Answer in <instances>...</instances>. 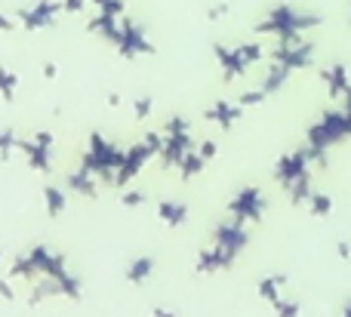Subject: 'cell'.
I'll return each instance as SVG.
<instances>
[{
  "instance_id": "cell-17",
  "label": "cell",
  "mask_w": 351,
  "mask_h": 317,
  "mask_svg": "<svg viewBox=\"0 0 351 317\" xmlns=\"http://www.w3.org/2000/svg\"><path fill=\"white\" fill-rule=\"evenodd\" d=\"M348 16H351V10H348Z\"/></svg>"
},
{
  "instance_id": "cell-13",
  "label": "cell",
  "mask_w": 351,
  "mask_h": 317,
  "mask_svg": "<svg viewBox=\"0 0 351 317\" xmlns=\"http://www.w3.org/2000/svg\"><path fill=\"white\" fill-rule=\"evenodd\" d=\"M274 312H278V314H302L305 312V308H302V302H290V299H278V302H274Z\"/></svg>"
},
{
  "instance_id": "cell-7",
  "label": "cell",
  "mask_w": 351,
  "mask_h": 317,
  "mask_svg": "<svg viewBox=\"0 0 351 317\" xmlns=\"http://www.w3.org/2000/svg\"><path fill=\"white\" fill-rule=\"evenodd\" d=\"M216 238H219V250H225L231 259H234L237 253L247 246L250 234L243 231V225H222V228L216 231Z\"/></svg>"
},
{
  "instance_id": "cell-8",
  "label": "cell",
  "mask_w": 351,
  "mask_h": 317,
  "mask_svg": "<svg viewBox=\"0 0 351 317\" xmlns=\"http://www.w3.org/2000/svg\"><path fill=\"white\" fill-rule=\"evenodd\" d=\"M290 74L293 71L287 65H280V62H271V71H268V77L262 80V90H265L268 96H271V92H278L280 86L287 84V77H290Z\"/></svg>"
},
{
  "instance_id": "cell-5",
  "label": "cell",
  "mask_w": 351,
  "mask_h": 317,
  "mask_svg": "<svg viewBox=\"0 0 351 317\" xmlns=\"http://www.w3.org/2000/svg\"><path fill=\"white\" fill-rule=\"evenodd\" d=\"M265 197H262L259 188H243L241 194L231 201V213L237 216L241 222H259L262 213H265Z\"/></svg>"
},
{
  "instance_id": "cell-3",
  "label": "cell",
  "mask_w": 351,
  "mask_h": 317,
  "mask_svg": "<svg viewBox=\"0 0 351 317\" xmlns=\"http://www.w3.org/2000/svg\"><path fill=\"white\" fill-rule=\"evenodd\" d=\"M271 62H280L290 71H305L315 62V43H278V49L271 53Z\"/></svg>"
},
{
  "instance_id": "cell-1",
  "label": "cell",
  "mask_w": 351,
  "mask_h": 317,
  "mask_svg": "<svg viewBox=\"0 0 351 317\" xmlns=\"http://www.w3.org/2000/svg\"><path fill=\"white\" fill-rule=\"evenodd\" d=\"M351 139V114L346 108H327L321 121L305 129V154L311 164L327 166V151Z\"/></svg>"
},
{
  "instance_id": "cell-15",
  "label": "cell",
  "mask_w": 351,
  "mask_h": 317,
  "mask_svg": "<svg viewBox=\"0 0 351 317\" xmlns=\"http://www.w3.org/2000/svg\"><path fill=\"white\" fill-rule=\"evenodd\" d=\"M342 99H346V102H342V108H346V111H348V114H351V86H348V90H346V96H342Z\"/></svg>"
},
{
  "instance_id": "cell-11",
  "label": "cell",
  "mask_w": 351,
  "mask_h": 317,
  "mask_svg": "<svg viewBox=\"0 0 351 317\" xmlns=\"http://www.w3.org/2000/svg\"><path fill=\"white\" fill-rule=\"evenodd\" d=\"M308 210H311V216L324 219V216L333 213V201H330V194H321V191H315V194L308 197Z\"/></svg>"
},
{
  "instance_id": "cell-6",
  "label": "cell",
  "mask_w": 351,
  "mask_h": 317,
  "mask_svg": "<svg viewBox=\"0 0 351 317\" xmlns=\"http://www.w3.org/2000/svg\"><path fill=\"white\" fill-rule=\"evenodd\" d=\"M321 80H324V86H327L330 99H342V96H346V90L351 86V77H348L346 62H333L330 68H324V71H321Z\"/></svg>"
},
{
  "instance_id": "cell-12",
  "label": "cell",
  "mask_w": 351,
  "mask_h": 317,
  "mask_svg": "<svg viewBox=\"0 0 351 317\" xmlns=\"http://www.w3.org/2000/svg\"><path fill=\"white\" fill-rule=\"evenodd\" d=\"M210 117H213V121H219V123H222L225 129H231V123L237 121V108H231L228 102H219L216 108L210 111Z\"/></svg>"
},
{
  "instance_id": "cell-4",
  "label": "cell",
  "mask_w": 351,
  "mask_h": 317,
  "mask_svg": "<svg viewBox=\"0 0 351 317\" xmlns=\"http://www.w3.org/2000/svg\"><path fill=\"white\" fill-rule=\"evenodd\" d=\"M308 164H311V160H308V154H305V148L290 151V154H284V157L278 160V166H274V179H278V182L290 191V185L308 173Z\"/></svg>"
},
{
  "instance_id": "cell-14",
  "label": "cell",
  "mask_w": 351,
  "mask_h": 317,
  "mask_svg": "<svg viewBox=\"0 0 351 317\" xmlns=\"http://www.w3.org/2000/svg\"><path fill=\"white\" fill-rule=\"evenodd\" d=\"M336 253H339V259H351V246L346 240H339V246H336Z\"/></svg>"
},
{
  "instance_id": "cell-2",
  "label": "cell",
  "mask_w": 351,
  "mask_h": 317,
  "mask_svg": "<svg viewBox=\"0 0 351 317\" xmlns=\"http://www.w3.org/2000/svg\"><path fill=\"white\" fill-rule=\"evenodd\" d=\"M324 22L321 12L311 10H296L293 3H278L265 18L259 22V34H274L278 43H299L302 40V31L317 28Z\"/></svg>"
},
{
  "instance_id": "cell-16",
  "label": "cell",
  "mask_w": 351,
  "mask_h": 317,
  "mask_svg": "<svg viewBox=\"0 0 351 317\" xmlns=\"http://www.w3.org/2000/svg\"><path fill=\"white\" fill-rule=\"evenodd\" d=\"M342 314H346V317H351V299L346 302V308H342Z\"/></svg>"
},
{
  "instance_id": "cell-10",
  "label": "cell",
  "mask_w": 351,
  "mask_h": 317,
  "mask_svg": "<svg viewBox=\"0 0 351 317\" xmlns=\"http://www.w3.org/2000/svg\"><path fill=\"white\" fill-rule=\"evenodd\" d=\"M284 283H287L284 275H271V277H265V281H259V293L274 305V302L280 299V287H284Z\"/></svg>"
},
{
  "instance_id": "cell-9",
  "label": "cell",
  "mask_w": 351,
  "mask_h": 317,
  "mask_svg": "<svg viewBox=\"0 0 351 317\" xmlns=\"http://www.w3.org/2000/svg\"><path fill=\"white\" fill-rule=\"evenodd\" d=\"M287 194H290V201L296 203V207H302V203H308V197L315 194V191H311V173H305L302 179H296V182L290 185V191H287Z\"/></svg>"
}]
</instances>
